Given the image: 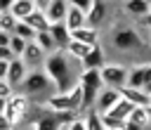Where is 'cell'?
Wrapping results in <instances>:
<instances>
[{"label":"cell","mask_w":151,"mask_h":130,"mask_svg":"<svg viewBox=\"0 0 151 130\" xmlns=\"http://www.w3.org/2000/svg\"><path fill=\"white\" fill-rule=\"evenodd\" d=\"M109 47H113L123 57H134L139 61L151 59V31L137 21H116L109 26Z\"/></svg>","instance_id":"1"},{"label":"cell","mask_w":151,"mask_h":130,"mask_svg":"<svg viewBox=\"0 0 151 130\" xmlns=\"http://www.w3.org/2000/svg\"><path fill=\"white\" fill-rule=\"evenodd\" d=\"M42 69H45L47 76L54 80V85H57L59 92L71 90V87L80 80V73H83V64H80V59H76L68 50H54V52H47Z\"/></svg>","instance_id":"2"},{"label":"cell","mask_w":151,"mask_h":130,"mask_svg":"<svg viewBox=\"0 0 151 130\" xmlns=\"http://www.w3.org/2000/svg\"><path fill=\"white\" fill-rule=\"evenodd\" d=\"M17 90H21L24 95H28L33 102L38 99V104H42L52 92H57V85H54V80L47 76V71L40 66V69H28L26 78L21 80V85H19Z\"/></svg>","instance_id":"3"},{"label":"cell","mask_w":151,"mask_h":130,"mask_svg":"<svg viewBox=\"0 0 151 130\" xmlns=\"http://www.w3.org/2000/svg\"><path fill=\"white\" fill-rule=\"evenodd\" d=\"M35 109H38V104H33V99H31L28 95H24L21 90H14V95L7 99V109H5V113H7L9 123H12V128H14V125L26 128V123L38 113Z\"/></svg>","instance_id":"4"},{"label":"cell","mask_w":151,"mask_h":130,"mask_svg":"<svg viewBox=\"0 0 151 130\" xmlns=\"http://www.w3.org/2000/svg\"><path fill=\"white\" fill-rule=\"evenodd\" d=\"M80 87H83V111H87V109L94 106V99H97L99 90L104 87L99 69H83V73H80Z\"/></svg>","instance_id":"5"},{"label":"cell","mask_w":151,"mask_h":130,"mask_svg":"<svg viewBox=\"0 0 151 130\" xmlns=\"http://www.w3.org/2000/svg\"><path fill=\"white\" fill-rule=\"evenodd\" d=\"M99 73H101V80H104V85H111V87H123V85H127V73H130V66L127 64H123V61H111V59H106V64L99 69Z\"/></svg>","instance_id":"6"},{"label":"cell","mask_w":151,"mask_h":130,"mask_svg":"<svg viewBox=\"0 0 151 130\" xmlns=\"http://www.w3.org/2000/svg\"><path fill=\"white\" fill-rule=\"evenodd\" d=\"M123 97V92H120V87H111V85H104L101 90H99V95H97V99H94V109L99 111V113H104V111H109L118 99Z\"/></svg>","instance_id":"7"},{"label":"cell","mask_w":151,"mask_h":130,"mask_svg":"<svg viewBox=\"0 0 151 130\" xmlns=\"http://www.w3.org/2000/svg\"><path fill=\"white\" fill-rule=\"evenodd\" d=\"M45 57H47V52H45L35 40H28V45H26V50H24V54H21V59H24V64H26L28 69H40V66L45 64Z\"/></svg>","instance_id":"8"},{"label":"cell","mask_w":151,"mask_h":130,"mask_svg":"<svg viewBox=\"0 0 151 130\" xmlns=\"http://www.w3.org/2000/svg\"><path fill=\"white\" fill-rule=\"evenodd\" d=\"M83 69H101L106 64V45L104 43H94L90 47V52L83 57Z\"/></svg>","instance_id":"9"},{"label":"cell","mask_w":151,"mask_h":130,"mask_svg":"<svg viewBox=\"0 0 151 130\" xmlns=\"http://www.w3.org/2000/svg\"><path fill=\"white\" fill-rule=\"evenodd\" d=\"M87 24L101 28L104 24H109V2L106 0H94L87 9Z\"/></svg>","instance_id":"10"},{"label":"cell","mask_w":151,"mask_h":130,"mask_svg":"<svg viewBox=\"0 0 151 130\" xmlns=\"http://www.w3.org/2000/svg\"><path fill=\"white\" fill-rule=\"evenodd\" d=\"M71 38L76 40H83L87 45H94V43H101V28L92 26V24H85V26H78L71 31Z\"/></svg>","instance_id":"11"},{"label":"cell","mask_w":151,"mask_h":130,"mask_svg":"<svg viewBox=\"0 0 151 130\" xmlns=\"http://www.w3.org/2000/svg\"><path fill=\"white\" fill-rule=\"evenodd\" d=\"M149 9H151V0H123V12L132 21H139L144 14H149Z\"/></svg>","instance_id":"12"},{"label":"cell","mask_w":151,"mask_h":130,"mask_svg":"<svg viewBox=\"0 0 151 130\" xmlns=\"http://www.w3.org/2000/svg\"><path fill=\"white\" fill-rule=\"evenodd\" d=\"M120 92H123V97H127L132 104H137V106H149L151 104V92L146 90V87H132V85H123L120 87Z\"/></svg>","instance_id":"13"},{"label":"cell","mask_w":151,"mask_h":130,"mask_svg":"<svg viewBox=\"0 0 151 130\" xmlns=\"http://www.w3.org/2000/svg\"><path fill=\"white\" fill-rule=\"evenodd\" d=\"M50 33H52V38H54V43H57V50H66V45L71 43V28L64 24V21H57V24H50V28H47Z\"/></svg>","instance_id":"14"},{"label":"cell","mask_w":151,"mask_h":130,"mask_svg":"<svg viewBox=\"0 0 151 130\" xmlns=\"http://www.w3.org/2000/svg\"><path fill=\"white\" fill-rule=\"evenodd\" d=\"M26 73H28V66L24 64V59L21 57H14L12 61H9V71H7V80L14 85V87H19L21 85V80L26 78Z\"/></svg>","instance_id":"15"},{"label":"cell","mask_w":151,"mask_h":130,"mask_svg":"<svg viewBox=\"0 0 151 130\" xmlns=\"http://www.w3.org/2000/svg\"><path fill=\"white\" fill-rule=\"evenodd\" d=\"M66 12H68V0H52V2L45 7V14H47L50 24L64 21V19H66Z\"/></svg>","instance_id":"16"},{"label":"cell","mask_w":151,"mask_h":130,"mask_svg":"<svg viewBox=\"0 0 151 130\" xmlns=\"http://www.w3.org/2000/svg\"><path fill=\"white\" fill-rule=\"evenodd\" d=\"M64 24H66L71 31L78 28V26H85V24H87V12L80 9V7H76V5H68V12H66Z\"/></svg>","instance_id":"17"},{"label":"cell","mask_w":151,"mask_h":130,"mask_svg":"<svg viewBox=\"0 0 151 130\" xmlns=\"http://www.w3.org/2000/svg\"><path fill=\"white\" fill-rule=\"evenodd\" d=\"M151 121H149V109L146 106H134L127 116V128H149Z\"/></svg>","instance_id":"18"},{"label":"cell","mask_w":151,"mask_h":130,"mask_svg":"<svg viewBox=\"0 0 151 130\" xmlns=\"http://www.w3.org/2000/svg\"><path fill=\"white\" fill-rule=\"evenodd\" d=\"M26 21H28L35 31H47V28H50V19H47L45 9H40V7H35V9L26 17Z\"/></svg>","instance_id":"19"},{"label":"cell","mask_w":151,"mask_h":130,"mask_svg":"<svg viewBox=\"0 0 151 130\" xmlns=\"http://www.w3.org/2000/svg\"><path fill=\"white\" fill-rule=\"evenodd\" d=\"M33 9H35V0H14L12 7H9V12L19 19H26Z\"/></svg>","instance_id":"20"},{"label":"cell","mask_w":151,"mask_h":130,"mask_svg":"<svg viewBox=\"0 0 151 130\" xmlns=\"http://www.w3.org/2000/svg\"><path fill=\"white\" fill-rule=\"evenodd\" d=\"M134 106H137V104H132L127 97H120V99L109 109V113H113V116H118V118H125V121H127V116H130V111H132Z\"/></svg>","instance_id":"21"},{"label":"cell","mask_w":151,"mask_h":130,"mask_svg":"<svg viewBox=\"0 0 151 130\" xmlns=\"http://www.w3.org/2000/svg\"><path fill=\"white\" fill-rule=\"evenodd\" d=\"M101 125H104L106 130H125V128H127V121H125V118H118V116H113V113H109V111H104V113H101Z\"/></svg>","instance_id":"22"},{"label":"cell","mask_w":151,"mask_h":130,"mask_svg":"<svg viewBox=\"0 0 151 130\" xmlns=\"http://www.w3.org/2000/svg\"><path fill=\"white\" fill-rule=\"evenodd\" d=\"M90 47H92V45H87V43H83V40H76V38H71V43L66 45V50H68L76 59H80V61H83V57L90 52Z\"/></svg>","instance_id":"23"},{"label":"cell","mask_w":151,"mask_h":130,"mask_svg":"<svg viewBox=\"0 0 151 130\" xmlns=\"http://www.w3.org/2000/svg\"><path fill=\"white\" fill-rule=\"evenodd\" d=\"M12 33H17V35H21V38H26V40H35V33H38V31H35L26 19H19Z\"/></svg>","instance_id":"24"},{"label":"cell","mask_w":151,"mask_h":130,"mask_svg":"<svg viewBox=\"0 0 151 130\" xmlns=\"http://www.w3.org/2000/svg\"><path fill=\"white\" fill-rule=\"evenodd\" d=\"M35 43H38L45 52H54V50H57V43H54V38H52L50 31H38V33H35Z\"/></svg>","instance_id":"25"},{"label":"cell","mask_w":151,"mask_h":130,"mask_svg":"<svg viewBox=\"0 0 151 130\" xmlns=\"http://www.w3.org/2000/svg\"><path fill=\"white\" fill-rule=\"evenodd\" d=\"M17 21H19V17H14L9 9H5V12H0V28L2 31H14V26H17Z\"/></svg>","instance_id":"26"},{"label":"cell","mask_w":151,"mask_h":130,"mask_svg":"<svg viewBox=\"0 0 151 130\" xmlns=\"http://www.w3.org/2000/svg\"><path fill=\"white\" fill-rule=\"evenodd\" d=\"M26 45H28V40H26V38H21V35H17V33H12V40H9V47H12V52H14L17 57H21V54H24V50H26Z\"/></svg>","instance_id":"27"},{"label":"cell","mask_w":151,"mask_h":130,"mask_svg":"<svg viewBox=\"0 0 151 130\" xmlns=\"http://www.w3.org/2000/svg\"><path fill=\"white\" fill-rule=\"evenodd\" d=\"M14 90H17V87H14V85H12V83H9L7 78H0V97L9 99V97L14 95Z\"/></svg>","instance_id":"28"},{"label":"cell","mask_w":151,"mask_h":130,"mask_svg":"<svg viewBox=\"0 0 151 130\" xmlns=\"http://www.w3.org/2000/svg\"><path fill=\"white\" fill-rule=\"evenodd\" d=\"M17 54L12 52V47L9 45H0V59H7V61H12Z\"/></svg>","instance_id":"29"},{"label":"cell","mask_w":151,"mask_h":130,"mask_svg":"<svg viewBox=\"0 0 151 130\" xmlns=\"http://www.w3.org/2000/svg\"><path fill=\"white\" fill-rule=\"evenodd\" d=\"M94 0H68V5H76V7H80V9H90V5H92Z\"/></svg>","instance_id":"30"},{"label":"cell","mask_w":151,"mask_h":130,"mask_svg":"<svg viewBox=\"0 0 151 130\" xmlns=\"http://www.w3.org/2000/svg\"><path fill=\"white\" fill-rule=\"evenodd\" d=\"M12 128V123H9V118H7V113L2 111L0 113V130H9Z\"/></svg>","instance_id":"31"},{"label":"cell","mask_w":151,"mask_h":130,"mask_svg":"<svg viewBox=\"0 0 151 130\" xmlns=\"http://www.w3.org/2000/svg\"><path fill=\"white\" fill-rule=\"evenodd\" d=\"M9 40H12V33L0 28V45H9Z\"/></svg>","instance_id":"32"},{"label":"cell","mask_w":151,"mask_h":130,"mask_svg":"<svg viewBox=\"0 0 151 130\" xmlns=\"http://www.w3.org/2000/svg\"><path fill=\"white\" fill-rule=\"evenodd\" d=\"M7 71H9V61L0 59V78H7Z\"/></svg>","instance_id":"33"},{"label":"cell","mask_w":151,"mask_h":130,"mask_svg":"<svg viewBox=\"0 0 151 130\" xmlns=\"http://www.w3.org/2000/svg\"><path fill=\"white\" fill-rule=\"evenodd\" d=\"M139 21H142V24H144V26H146V28L151 31V9H149V14H144V17L139 19Z\"/></svg>","instance_id":"34"},{"label":"cell","mask_w":151,"mask_h":130,"mask_svg":"<svg viewBox=\"0 0 151 130\" xmlns=\"http://www.w3.org/2000/svg\"><path fill=\"white\" fill-rule=\"evenodd\" d=\"M12 2H14V0H0V12L9 9V7H12Z\"/></svg>","instance_id":"35"},{"label":"cell","mask_w":151,"mask_h":130,"mask_svg":"<svg viewBox=\"0 0 151 130\" xmlns=\"http://www.w3.org/2000/svg\"><path fill=\"white\" fill-rule=\"evenodd\" d=\"M52 0H35V7H40V9H45L47 5H50Z\"/></svg>","instance_id":"36"},{"label":"cell","mask_w":151,"mask_h":130,"mask_svg":"<svg viewBox=\"0 0 151 130\" xmlns=\"http://www.w3.org/2000/svg\"><path fill=\"white\" fill-rule=\"evenodd\" d=\"M5 109H7V99H5V97H0V113H2Z\"/></svg>","instance_id":"37"},{"label":"cell","mask_w":151,"mask_h":130,"mask_svg":"<svg viewBox=\"0 0 151 130\" xmlns=\"http://www.w3.org/2000/svg\"><path fill=\"white\" fill-rule=\"evenodd\" d=\"M146 109H149V121H151V104H149V106H146Z\"/></svg>","instance_id":"38"}]
</instances>
